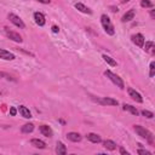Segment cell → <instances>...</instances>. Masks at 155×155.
Here are the masks:
<instances>
[{
    "label": "cell",
    "instance_id": "6da1fadb",
    "mask_svg": "<svg viewBox=\"0 0 155 155\" xmlns=\"http://www.w3.org/2000/svg\"><path fill=\"white\" fill-rule=\"evenodd\" d=\"M134 131H136V133H137L139 137L144 138V139L148 140L150 144L154 142L153 133H151L149 130H147L145 127H143V126H140V125H134Z\"/></svg>",
    "mask_w": 155,
    "mask_h": 155
},
{
    "label": "cell",
    "instance_id": "7a4b0ae2",
    "mask_svg": "<svg viewBox=\"0 0 155 155\" xmlns=\"http://www.w3.org/2000/svg\"><path fill=\"white\" fill-rule=\"evenodd\" d=\"M101 23L104 28V31L108 34V35H114L115 34V29H114V25L111 24V21L110 18L107 16V15H102L101 16Z\"/></svg>",
    "mask_w": 155,
    "mask_h": 155
},
{
    "label": "cell",
    "instance_id": "3957f363",
    "mask_svg": "<svg viewBox=\"0 0 155 155\" xmlns=\"http://www.w3.org/2000/svg\"><path fill=\"white\" fill-rule=\"evenodd\" d=\"M104 75L113 82V84H115L120 90H122V88H125V84H124V81H122V79L119 76V75H116V74H114L111 70H105L104 71Z\"/></svg>",
    "mask_w": 155,
    "mask_h": 155
},
{
    "label": "cell",
    "instance_id": "277c9868",
    "mask_svg": "<svg viewBox=\"0 0 155 155\" xmlns=\"http://www.w3.org/2000/svg\"><path fill=\"white\" fill-rule=\"evenodd\" d=\"M97 103L102 104V105H110V107H114V105H117L119 102L111 97H103V98H93Z\"/></svg>",
    "mask_w": 155,
    "mask_h": 155
},
{
    "label": "cell",
    "instance_id": "5b68a950",
    "mask_svg": "<svg viewBox=\"0 0 155 155\" xmlns=\"http://www.w3.org/2000/svg\"><path fill=\"white\" fill-rule=\"evenodd\" d=\"M8 19H10V22L11 23H13L16 27H18V28H21V29H24L25 28V24H24V22L17 16V15H15V13H8Z\"/></svg>",
    "mask_w": 155,
    "mask_h": 155
},
{
    "label": "cell",
    "instance_id": "8992f818",
    "mask_svg": "<svg viewBox=\"0 0 155 155\" xmlns=\"http://www.w3.org/2000/svg\"><path fill=\"white\" fill-rule=\"evenodd\" d=\"M5 34H6V36L10 39V40H12V41H15V42H22L23 41V39H22V36L18 34V33H16V31H12V30H10L7 27L5 28Z\"/></svg>",
    "mask_w": 155,
    "mask_h": 155
},
{
    "label": "cell",
    "instance_id": "52a82bcc",
    "mask_svg": "<svg viewBox=\"0 0 155 155\" xmlns=\"http://www.w3.org/2000/svg\"><path fill=\"white\" fill-rule=\"evenodd\" d=\"M127 92H128L130 97H131L133 101H136L137 103H143V97L140 96L139 92H137L136 90H133V88H131V87L127 88Z\"/></svg>",
    "mask_w": 155,
    "mask_h": 155
},
{
    "label": "cell",
    "instance_id": "ba28073f",
    "mask_svg": "<svg viewBox=\"0 0 155 155\" xmlns=\"http://www.w3.org/2000/svg\"><path fill=\"white\" fill-rule=\"evenodd\" d=\"M132 42L138 47H143L144 46V36L139 33L134 34V35H132Z\"/></svg>",
    "mask_w": 155,
    "mask_h": 155
},
{
    "label": "cell",
    "instance_id": "9c48e42d",
    "mask_svg": "<svg viewBox=\"0 0 155 155\" xmlns=\"http://www.w3.org/2000/svg\"><path fill=\"white\" fill-rule=\"evenodd\" d=\"M0 58L1 59H5V61H13L16 58V56L10 52V51H6L4 48H0Z\"/></svg>",
    "mask_w": 155,
    "mask_h": 155
},
{
    "label": "cell",
    "instance_id": "30bf717a",
    "mask_svg": "<svg viewBox=\"0 0 155 155\" xmlns=\"http://www.w3.org/2000/svg\"><path fill=\"white\" fill-rule=\"evenodd\" d=\"M34 21H35V23H36L38 25H40V27L45 25V23H46L45 16H44L41 12H35V13H34Z\"/></svg>",
    "mask_w": 155,
    "mask_h": 155
},
{
    "label": "cell",
    "instance_id": "8fae6325",
    "mask_svg": "<svg viewBox=\"0 0 155 155\" xmlns=\"http://www.w3.org/2000/svg\"><path fill=\"white\" fill-rule=\"evenodd\" d=\"M39 130H40V132H41L45 137L51 138V137L53 136V132H52L51 127H50V126H47V125H41V126L39 127Z\"/></svg>",
    "mask_w": 155,
    "mask_h": 155
},
{
    "label": "cell",
    "instance_id": "7c38bea8",
    "mask_svg": "<svg viewBox=\"0 0 155 155\" xmlns=\"http://www.w3.org/2000/svg\"><path fill=\"white\" fill-rule=\"evenodd\" d=\"M30 144H31L33 147L38 148V149H45V148H46V143H45L44 140L39 139V138H33V139L30 140Z\"/></svg>",
    "mask_w": 155,
    "mask_h": 155
},
{
    "label": "cell",
    "instance_id": "4fadbf2b",
    "mask_svg": "<svg viewBox=\"0 0 155 155\" xmlns=\"http://www.w3.org/2000/svg\"><path fill=\"white\" fill-rule=\"evenodd\" d=\"M134 15H136V10L131 8L130 11H127V12L122 16L121 21H122V22H130V21H132V19L134 18Z\"/></svg>",
    "mask_w": 155,
    "mask_h": 155
},
{
    "label": "cell",
    "instance_id": "5bb4252c",
    "mask_svg": "<svg viewBox=\"0 0 155 155\" xmlns=\"http://www.w3.org/2000/svg\"><path fill=\"white\" fill-rule=\"evenodd\" d=\"M18 111H19V114H21L24 119H30V117H31V113H30L29 109H28L27 107H24V105H19V107H18Z\"/></svg>",
    "mask_w": 155,
    "mask_h": 155
},
{
    "label": "cell",
    "instance_id": "9a60e30c",
    "mask_svg": "<svg viewBox=\"0 0 155 155\" xmlns=\"http://www.w3.org/2000/svg\"><path fill=\"white\" fill-rule=\"evenodd\" d=\"M67 138L69 139V140H71V142H80L81 139H82V137H81V134L80 133H78V132H69V133H67Z\"/></svg>",
    "mask_w": 155,
    "mask_h": 155
},
{
    "label": "cell",
    "instance_id": "2e32d148",
    "mask_svg": "<svg viewBox=\"0 0 155 155\" xmlns=\"http://www.w3.org/2000/svg\"><path fill=\"white\" fill-rule=\"evenodd\" d=\"M86 138L90 140V142H92V143H101L102 142V138H101V136L99 134H97V133H87L86 134Z\"/></svg>",
    "mask_w": 155,
    "mask_h": 155
},
{
    "label": "cell",
    "instance_id": "e0dca14e",
    "mask_svg": "<svg viewBox=\"0 0 155 155\" xmlns=\"http://www.w3.org/2000/svg\"><path fill=\"white\" fill-rule=\"evenodd\" d=\"M75 8L79 10L80 12H82V13H87V15H91V13H92V11H91L88 7H86L82 2H76V4H75Z\"/></svg>",
    "mask_w": 155,
    "mask_h": 155
},
{
    "label": "cell",
    "instance_id": "ac0fdd59",
    "mask_svg": "<svg viewBox=\"0 0 155 155\" xmlns=\"http://www.w3.org/2000/svg\"><path fill=\"white\" fill-rule=\"evenodd\" d=\"M56 153H57L58 155H65V154H67V148H65V145H64L62 142H57Z\"/></svg>",
    "mask_w": 155,
    "mask_h": 155
},
{
    "label": "cell",
    "instance_id": "d6986e66",
    "mask_svg": "<svg viewBox=\"0 0 155 155\" xmlns=\"http://www.w3.org/2000/svg\"><path fill=\"white\" fill-rule=\"evenodd\" d=\"M103 145H104V148H105L107 150H115V149H116V143L113 142V140H110V139L104 140V142H103Z\"/></svg>",
    "mask_w": 155,
    "mask_h": 155
},
{
    "label": "cell",
    "instance_id": "ffe728a7",
    "mask_svg": "<svg viewBox=\"0 0 155 155\" xmlns=\"http://www.w3.org/2000/svg\"><path fill=\"white\" fill-rule=\"evenodd\" d=\"M33 130H34V124H31V122L23 125L22 128H21V131L23 133H30V132H33Z\"/></svg>",
    "mask_w": 155,
    "mask_h": 155
},
{
    "label": "cell",
    "instance_id": "44dd1931",
    "mask_svg": "<svg viewBox=\"0 0 155 155\" xmlns=\"http://www.w3.org/2000/svg\"><path fill=\"white\" fill-rule=\"evenodd\" d=\"M122 108H124V110H128L131 114H133V115H136V116L139 114V113H138V110H137L133 105H131V104H124V105H122Z\"/></svg>",
    "mask_w": 155,
    "mask_h": 155
},
{
    "label": "cell",
    "instance_id": "7402d4cb",
    "mask_svg": "<svg viewBox=\"0 0 155 155\" xmlns=\"http://www.w3.org/2000/svg\"><path fill=\"white\" fill-rule=\"evenodd\" d=\"M102 58H103V61H104L105 63H108L109 65H111V67H115V65H116V61H115V59H113L110 56L103 54V56H102Z\"/></svg>",
    "mask_w": 155,
    "mask_h": 155
},
{
    "label": "cell",
    "instance_id": "603a6c76",
    "mask_svg": "<svg viewBox=\"0 0 155 155\" xmlns=\"http://www.w3.org/2000/svg\"><path fill=\"white\" fill-rule=\"evenodd\" d=\"M143 47H144L145 52H150L154 48V42L153 41H145V46H143Z\"/></svg>",
    "mask_w": 155,
    "mask_h": 155
},
{
    "label": "cell",
    "instance_id": "cb8c5ba5",
    "mask_svg": "<svg viewBox=\"0 0 155 155\" xmlns=\"http://www.w3.org/2000/svg\"><path fill=\"white\" fill-rule=\"evenodd\" d=\"M154 75H155V63L151 62L150 63V67H149V76L150 78H154Z\"/></svg>",
    "mask_w": 155,
    "mask_h": 155
},
{
    "label": "cell",
    "instance_id": "d4e9b609",
    "mask_svg": "<svg viewBox=\"0 0 155 155\" xmlns=\"http://www.w3.org/2000/svg\"><path fill=\"white\" fill-rule=\"evenodd\" d=\"M140 6H142V7H153L154 5H153V2L149 1V0H142V1H140Z\"/></svg>",
    "mask_w": 155,
    "mask_h": 155
},
{
    "label": "cell",
    "instance_id": "484cf974",
    "mask_svg": "<svg viewBox=\"0 0 155 155\" xmlns=\"http://www.w3.org/2000/svg\"><path fill=\"white\" fill-rule=\"evenodd\" d=\"M142 115L143 116H145V117H148V119H153L154 117V114L151 113V111H149V110H142Z\"/></svg>",
    "mask_w": 155,
    "mask_h": 155
},
{
    "label": "cell",
    "instance_id": "4316f807",
    "mask_svg": "<svg viewBox=\"0 0 155 155\" xmlns=\"http://www.w3.org/2000/svg\"><path fill=\"white\" fill-rule=\"evenodd\" d=\"M138 154H142V155H151V153L148 151V150H145V149H139L138 150Z\"/></svg>",
    "mask_w": 155,
    "mask_h": 155
},
{
    "label": "cell",
    "instance_id": "83f0119b",
    "mask_svg": "<svg viewBox=\"0 0 155 155\" xmlns=\"http://www.w3.org/2000/svg\"><path fill=\"white\" fill-rule=\"evenodd\" d=\"M10 114H11L12 116H15V115L17 114V109H16L15 107H11V108H10Z\"/></svg>",
    "mask_w": 155,
    "mask_h": 155
},
{
    "label": "cell",
    "instance_id": "f1b7e54d",
    "mask_svg": "<svg viewBox=\"0 0 155 155\" xmlns=\"http://www.w3.org/2000/svg\"><path fill=\"white\" fill-rule=\"evenodd\" d=\"M4 76H5V78H7L8 80H13V79H12L10 75H7L6 73H2V71H0V79H1V78H4Z\"/></svg>",
    "mask_w": 155,
    "mask_h": 155
},
{
    "label": "cell",
    "instance_id": "f546056e",
    "mask_svg": "<svg viewBox=\"0 0 155 155\" xmlns=\"http://www.w3.org/2000/svg\"><path fill=\"white\" fill-rule=\"evenodd\" d=\"M120 154H122V155H128V151H126L125 148L120 147Z\"/></svg>",
    "mask_w": 155,
    "mask_h": 155
},
{
    "label": "cell",
    "instance_id": "4dcf8cb0",
    "mask_svg": "<svg viewBox=\"0 0 155 155\" xmlns=\"http://www.w3.org/2000/svg\"><path fill=\"white\" fill-rule=\"evenodd\" d=\"M109 10H110L111 12H117V11H119V8H117L116 6H109Z\"/></svg>",
    "mask_w": 155,
    "mask_h": 155
},
{
    "label": "cell",
    "instance_id": "1f68e13d",
    "mask_svg": "<svg viewBox=\"0 0 155 155\" xmlns=\"http://www.w3.org/2000/svg\"><path fill=\"white\" fill-rule=\"evenodd\" d=\"M51 29H52V31H53V33H58V31H59V28H58L57 25H52V28H51Z\"/></svg>",
    "mask_w": 155,
    "mask_h": 155
},
{
    "label": "cell",
    "instance_id": "d6a6232c",
    "mask_svg": "<svg viewBox=\"0 0 155 155\" xmlns=\"http://www.w3.org/2000/svg\"><path fill=\"white\" fill-rule=\"evenodd\" d=\"M36 1H39L40 4H50L51 2V0H36Z\"/></svg>",
    "mask_w": 155,
    "mask_h": 155
},
{
    "label": "cell",
    "instance_id": "836d02e7",
    "mask_svg": "<svg viewBox=\"0 0 155 155\" xmlns=\"http://www.w3.org/2000/svg\"><path fill=\"white\" fill-rule=\"evenodd\" d=\"M150 17L151 18H155V10H151L150 11Z\"/></svg>",
    "mask_w": 155,
    "mask_h": 155
},
{
    "label": "cell",
    "instance_id": "e575fe53",
    "mask_svg": "<svg viewBox=\"0 0 155 155\" xmlns=\"http://www.w3.org/2000/svg\"><path fill=\"white\" fill-rule=\"evenodd\" d=\"M128 1H130V0H121L122 4H126V2H128Z\"/></svg>",
    "mask_w": 155,
    "mask_h": 155
}]
</instances>
